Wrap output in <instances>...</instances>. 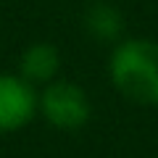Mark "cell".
<instances>
[{
    "label": "cell",
    "mask_w": 158,
    "mask_h": 158,
    "mask_svg": "<svg viewBox=\"0 0 158 158\" xmlns=\"http://www.w3.org/2000/svg\"><path fill=\"white\" fill-rule=\"evenodd\" d=\"M61 69V53L50 42H34L19 58V74L29 85H50Z\"/></svg>",
    "instance_id": "4"
},
{
    "label": "cell",
    "mask_w": 158,
    "mask_h": 158,
    "mask_svg": "<svg viewBox=\"0 0 158 158\" xmlns=\"http://www.w3.org/2000/svg\"><path fill=\"white\" fill-rule=\"evenodd\" d=\"M37 111L48 118V124L61 132L82 129L92 116L87 92L77 82L66 79H53L50 85H45V90L37 95Z\"/></svg>",
    "instance_id": "2"
},
{
    "label": "cell",
    "mask_w": 158,
    "mask_h": 158,
    "mask_svg": "<svg viewBox=\"0 0 158 158\" xmlns=\"http://www.w3.org/2000/svg\"><path fill=\"white\" fill-rule=\"evenodd\" d=\"M37 113V92L21 74H0V135L19 132Z\"/></svg>",
    "instance_id": "3"
},
{
    "label": "cell",
    "mask_w": 158,
    "mask_h": 158,
    "mask_svg": "<svg viewBox=\"0 0 158 158\" xmlns=\"http://www.w3.org/2000/svg\"><path fill=\"white\" fill-rule=\"evenodd\" d=\"M85 29L100 42H118L124 32V16L113 3L95 0L85 11Z\"/></svg>",
    "instance_id": "5"
},
{
    "label": "cell",
    "mask_w": 158,
    "mask_h": 158,
    "mask_svg": "<svg viewBox=\"0 0 158 158\" xmlns=\"http://www.w3.org/2000/svg\"><path fill=\"white\" fill-rule=\"evenodd\" d=\"M108 77L118 95L135 106H158V42L124 40L111 53Z\"/></svg>",
    "instance_id": "1"
}]
</instances>
